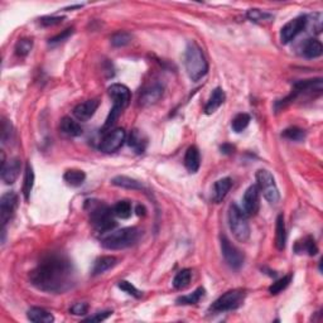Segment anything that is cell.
Returning a JSON list of instances; mask_svg holds the SVG:
<instances>
[{
  "label": "cell",
  "mask_w": 323,
  "mask_h": 323,
  "mask_svg": "<svg viewBox=\"0 0 323 323\" xmlns=\"http://www.w3.org/2000/svg\"><path fill=\"white\" fill-rule=\"evenodd\" d=\"M59 129L64 135H69V137H80L82 134V127H81L80 124L73 120V119L69 118V116L62 119L61 124H59Z\"/></svg>",
  "instance_id": "cell-23"
},
{
  "label": "cell",
  "mask_w": 323,
  "mask_h": 323,
  "mask_svg": "<svg viewBox=\"0 0 323 323\" xmlns=\"http://www.w3.org/2000/svg\"><path fill=\"white\" fill-rule=\"evenodd\" d=\"M249 124H250V115H248V114L245 113L238 114V115L232 119L231 127L235 133H241L243 130H245L246 127H248Z\"/></svg>",
  "instance_id": "cell-35"
},
{
  "label": "cell",
  "mask_w": 323,
  "mask_h": 323,
  "mask_svg": "<svg viewBox=\"0 0 323 323\" xmlns=\"http://www.w3.org/2000/svg\"><path fill=\"white\" fill-rule=\"evenodd\" d=\"M126 140V133L123 127H116V129L109 130V133L104 137V139L100 143V150L102 153H114L119 150L123 146Z\"/></svg>",
  "instance_id": "cell-10"
},
{
  "label": "cell",
  "mask_w": 323,
  "mask_h": 323,
  "mask_svg": "<svg viewBox=\"0 0 323 323\" xmlns=\"http://www.w3.org/2000/svg\"><path fill=\"white\" fill-rule=\"evenodd\" d=\"M113 314L111 311H105V312H99V313L94 314V316H90L89 318H85V322H101L105 321V319L109 318V317Z\"/></svg>",
  "instance_id": "cell-43"
},
{
  "label": "cell",
  "mask_w": 323,
  "mask_h": 323,
  "mask_svg": "<svg viewBox=\"0 0 323 323\" xmlns=\"http://www.w3.org/2000/svg\"><path fill=\"white\" fill-rule=\"evenodd\" d=\"M303 54L307 58H317L319 57L323 52V47H322V43L319 42L318 39H307L303 45Z\"/></svg>",
  "instance_id": "cell-25"
},
{
  "label": "cell",
  "mask_w": 323,
  "mask_h": 323,
  "mask_svg": "<svg viewBox=\"0 0 323 323\" xmlns=\"http://www.w3.org/2000/svg\"><path fill=\"white\" fill-rule=\"evenodd\" d=\"M137 215L138 216H145V213H146V210H145V207H144V206H142V205H138L137 206Z\"/></svg>",
  "instance_id": "cell-47"
},
{
  "label": "cell",
  "mask_w": 323,
  "mask_h": 323,
  "mask_svg": "<svg viewBox=\"0 0 323 323\" xmlns=\"http://www.w3.org/2000/svg\"><path fill=\"white\" fill-rule=\"evenodd\" d=\"M34 186V172H33V168L32 165L27 164L26 167V175H24V182H23V195L26 201L29 200L31 197V192L33 189Z\"/></svg>",
  "instance_id": "cell-29"
},
{
  "label": "cell",
  "mask_w": 323,
  "mask_h": 323,
  "mask_svg": "<svg viewBox=\"0 0 323 323\" xmlns=\"http://www.w3.org/2000/svg\"><path fill=\"white\" fill-rule=\"evenodd\" d=\"M2 142L3 144H7L8 142H10L13 137V126L12 123L8 120L3 121V126H2Z\"/></svg>",
  "instance_id": "cell-41"
},
{
  "label": "cell",
  "mask_w": 323,
  "mask_h": 323,
  "mask_svg": "<svg viewBox=\"0 0 323 323\" xmlns=\"http://www.w3.org/2000/svg\"><path fill=\"white\" fill-rule=\"evenodd\" d=\"M118 287L120 288L121 290H124V292L127 293L129 295H133V297H135V298H140V295H142V293H140L139 290L137 289V288H135L132 283H129V282H126V281L119 282Z\"/></svg>",
  "instance_id": "cell-40"
},
{
  "label": "cell",
  "mask_w": 323,
  "mask_h": 323,
  "mask_svg": "<svg viewBox=\"0 0 323 323\" xmlns=\"http://www.w3.org/2000/svg\"><path fill=\"white\" fill-rule=\"evenodd\" d=\"M246 17L249 20L254 23H264V21H271L274 19V15L268 12H263L260 9H250L246 13Z\"/></svg>",
  "instance_id": "cell-33"
},
{
  "label": "cell",
  "mask_w": 323,
  "mask_h": 323,
  "mask_svg": "<svg viewBox=\"0 0 323 323\" xmlns=\"http://www.w3.org/2000/svg\"><path fill=\"white\" fill-rule=\"evenodd\" d=\"M2 180L4 183L13 184L18 180L21 169V162L19 158H12L9 161H5L4 153H2Z\"/></svg>",
  "instance_id": "cell-14"
},
{
  "label": "cell",
  "mask_w": 323,
  "mask_h": 323,
  "mask_svg": "<svg viewBox=\"0 0 323 323\" xmlns=\"http://www.w3.org/2000/svg\"><path fill=\"white\" fill-rule=\"evenodd\" d=\"M114 215L119 219L126 220L132 216V203L127 202V201H119L113 208Z\"/></svg>",
  "instance_id": "cell-34"
},
{
  "label": "cell",
  "mask_w": 323,
  "mask_h": 323,
  "mask_svg": "<svg viewBox=\"0 0 323 323\" xmlns=\"http://www.w3.org/2000/svg\"><path fill=\"white\" fill-rule=\"evenodd\" d=\"M86 207L89 208L90 220L95 229L100 232H110L116 226V221L114 220L113 208L109 207L100 201H88Z\"/></svg>",
  "instance_id": "cell-4"
},
{
  "label": "cell",
  "mask_w": 323,
  "mask_h": 323,
  "mask_svg": "<svg viewBox=\"0 0 323 323\" xmlns=\"http://www.w3.org/2000/svg\"><path fill=\"white\" fill-rule=\"evenodd\" d=\"M18 206V195L15 192H7L2 196L0 200V222H2L3 230L5 225L10 221Z\"/></svg>",
  "instance_id": "cell-13"
},
{
  "label": "cell",
  "mask_w": 323,
  "mask_h": 323,
  "mask_svg": "<svg viewBox=\"0 0 323 323\" xmlns=\"http://www.w3.org/2000/svg\"><path fill=\"white\" fill-rule=\"evenodd\" d=\"M109 95H110L114 105L113 109L110 110L106 121H105L104 126H102V132H106L109 129L111 130V126L116 123L119 116L121 115V113L125 110L130 102V90L125 85H121V83H114V85H111L109 88Z\"/></svg>",
  "instance_id": "cell-3"
},
{
  "label": "cell",
  "mask_w": 323,
  "mask_h": 323,
  "mask_svg": "<svg viewBox=\"0 0 323 323\" xmlns=\"http://www.w3.org/2000/svg\"><path fill=\"white\" fill-rule=\"evenodd\" d=\"M244 212L246 216H255L259 212L260 207V191L256 184H251L246 189L243 198Z\"/></svg>",
  "instance_id": "cell-15"
},
{
  "label": "cell",
  "mask_w": 323,
  "mask_h": 323,
  "mask_svg": "<svg viewBox=\"0 0 323 323\" xmlns=\"http://www.w3.org/2000/svg\"><path fill=\"white\" fill-rule=\"evenodd\" d=\"M231 187H232L231 178L225 177V178H221V180L216 181L215 184H213L212 195H211V198H212L213 202L215 203L222 202V200L227 196V193H229V191L231 189Z\"/></svg>",
  "instance_id": "cell-18"
},
{
  "label": "cell",
  "mask_w": 323,
  "mask_h": 323,
  "mask_svg": "<svg viewBox=\"0 0 323 323\" xmlns=\"http://www.w3.org/2000/svg\"><path fill=\"white\" fill-rule=\"evenodd\" d=\"M63 180L67 182V184L72 187H80L83 184L86 180V175L83 170L80 169H69L63 176Z\"/></svg>",
  "instance_id": "cell-28"
},
{
  "label": "cell",
  "mask_w": 323,
  "mask_h": 323,
  "mask_svg": "<svg viewBox=\"0 0 323 323\" xmlns=\"http://www.w3.org/2000/svg\"><path fill=\"white\" fill-rule=\"evenodd\" d=\"M283 137L287 138L289 140H294V142H300V140L305 139L306 137V133L305 130L299 129L297 126H292V127H288L283 132Z\"/></svg>",
  "instance_id": "cell-39"
},
{
  "label": "cell",
  "mask_w": 323,
  "mask_h": 323,
  "mask_svg": "<svg viewBox=\"0 0 323 323\" xmlns=\"http://www.w3.org/2000/svg\"><path fill=\"white\" fill-rule=\"evenodd\" d=\"M233 150H235V148H233L231 144H224V145H221V152L224 154H232Z\"/></svg>",
  "instance_id": "cell-46"
},
{
  "label": "cell",
  "mask_w": 323,
  "mask_h": 323,
  "mask_svg": "<svg viewBox=\"0 0 323 323\" xmlns=\"http://www.w3.org/2000/svg\"><path fill=\"white\" fill-rule=\"evenodd\" d=\"M118 264V259L115 256H111V255H105V256L99 257V259L95 262L94 269H92V274L94 275H100V274H104L105 271L113 269L115 265Z\"/></svg>",
  "instance_id": "cell-22"
},
{
  "label": "cell",
  "mask_w": 323,
  "mask_h": 323,
  "mask_svg": "<svg viewBox=\"0 0 323 323\" xmlns=\"http://www.w3.org/2000/svg\"><path fill=\"white\" fill-rule=\"evenodd\" d=\"M27 317L31 322L34 323H51L54 321V317L51 312L46 309L39 308V307H32L27 312Z\"/></svg>",
  "instance_id": "cell-21"
},
{
  "label": "cell",
  "mask_w": 323,
  "mask_h": 323,
  "mask_svg": "<svg viewBox=\"0 0 323 323\" xmlns=\"http://www.w3.org/2000/svg\"><path fill=\"white\" fill-rule=\"evenodd\" d=\"M127 144H129L130 148L134 149L137 153H143L145 150L146 146V138L144 137V134L139 130H133L130 133L129 138H127Z\"/></svg>",
  "instance_id": "cell-24"
},
{
  "label": "cell",
  "mask_w": 323,
  "mask_h": 323,
  "mask_svg": "<svg viewBox=\"0 0 323 323\" xmlns=\"http://www.w3.org/2000/svg\"><path fill=\"white\" fill-rule=\"evenodd\" d=\"M89 311L88 303H75L71 308H70V313L75 314V316H85Z\"/></svg>",
  "instance_id": "cell-42"
},
{
  "label": "cell",
  "mask_w": 323,
  "mask_h": 323,
  "mask_svg": "<svg viewBox=\"0 0 323 323\" xmlns=\"http://www.w3.org/2000/svg\"><path fill=\"white\" fill-rule=\"evenodd\" d=\"M245 290L243 289H232L222 294L219 299L215 300L212 306H211V311L212 312H227L238 309L239 307L244 303L245 299Z\"/></svg>",
  "instance_id": "cell-9"
},
{
  "label": "cell",
  "mask_w": 323,
  "mask_h": 323,
  "mask_svg": "<svg viewBox=\"0 0 323 323\" xmlns=\"http://www.w3.org/2000/svg\"><path fill=\"white\" fill-rule=\"evenodd\" d=\"M206 290L203 288H197L193 293L191 294L183 295V297H180L177 299L178 305H183V306H191V305H197L203 297H205Z\"/></svg>",
  "instance_id": "cell-31"
},
{
  "label": "cell",
  "mask_w": 323,
  "mask_h": 323,
  "mask_svg": "<svg viewBox=\"0 0 323 323\" xmlns=\"http://www.w3.org/2000/svg\"><path fill=\"white\" fill-rule=\"evenodd\" d=\"M99 105H100L99 100H96V99L86 100V101L81 102V104H78L77 106L73 109V115L76 116L77 120L88 121L95 115V113H96Z\"/></svg>",
  "instance_id": "cell-16"
},
{
  "label": "cell",
  "mask_w": 323,
  "mask_h": 323,
  "mask_svg": "<svg viewBox=\"0 0 323 323\" xmlns=\"http://www.w3.org/2000/svg\"><path fill=\"white\" fill-rule=\"evenodd\" d=\"M295 251L297 252H307L308 255L313 256L318 252L316 243L312 238H305L302 241H298L297 245H295Z\"/></svg>",
  "instance_id": "cell-32"
},
{
  "label": "cell",
  "mask_w": 323,
  "mask_h": 323,
  "mask_svg": "<svg viewBox=\"0 0 323 323\" xmlns=\"http://www.w3.org/2000/svg\"><path fill=\"white\" fill-rule=\"evenodd\" d=\"M275 245L279 250H283L286 248L287 243V232L286 224H284V216L279 215L276 217V226H275Z\"/></svg>",
  "instance_id": "cell-26"
},
{
  "label": "cell",
  "mask_w": 323,
  "mask_h": 323,
  "mask_svg": "<svg viewBox=\"0 0 323 323\" xmlns=\"http://www.w3.org/2000/svg\"><path fill=\"white\" fill-rule=\"evenodd\" d=\"M163 96V88L159 83H154V85L148 86L144 89L139 97V104L142 106H150L158 102Z\"/></svg>",
  "instance_id": "cell-17"
},
{
  "label": "cell",
  "mask_w": 323,
  "mask_h": 323,
  "mask_svg": "<svg viewBox=\"0 0 323 323\" xmlns=\"http://www.w3.org/2000/svg\"><path fill=\"white\" fill-rule=\"evenodd\" d=\"M32 47H33V40L31 38H21L15 45V53L19 57H24L31 52Z\"/></svg>",
  "instance_id": "cell-37"
},
{
  "label": "cell",
  "mask_w": 323,
  "mask_h": 323,
  "mask_svg": "<svg viewBox=\"0 0 323 323\" xmlns=\"http://www.w3.org/2000/svg\"><path fill=\"white\" fill-rule=\"evenodd\" d=\"M307 24H308V18L306 15H300V17H297L288 21L281 31V42L283 45L292 42L298 34L305 31Z\"/></svg>",
  "instance_id": "cell-12"
},
{
  "label": "cell",
  "mask_w": 323,
  "mask_h": 323,
  "mask_svg": "<svg viewBox=\"0 0 323 323\" xmlns=\"http://www.w3.org/2000/svg\"><path fill=\"white\" fill-rule=\"evenodd\" d=\"M322 92V80L321 78H316V80H305V81H298L293 86L292 94L289 96H287L286 99H283L282 101L276 102V109H284L287 105H289L290 102L294 101L298 96H302V95L307 94H321Z\"/></svg>",
  "instance_id": "cell-7"
},
{
  "label": "cell",
  "mask_w": 323,
  "mask_h": 323,
  "mask_svg": "<svg viewBox=\"0 0 323 323\" xmlns=\"http://www.w3.org/2000/svg\"><path fill=\"white\" fill-rule=\"evenodd\" d=\"M221 251L225 262L232 269H240L244 264V254L225 235H221Z\"/></svg>",
  "instance_id": "cell-11"
},
{
  "label": "cell",
  "mask_w": 323,
  "mask_h": 323,
  "mask_svg": "<svg viewBox=\"0 0 323 323\" xmlns=\"http://www.w3.org/2000/svg\"><path fill=\"white\" fill-rule=\"evenodd\" d=\"M133 37L132 34L127 33V32L125 31H120V32H116L115 34H113L111 36V45L114 46V47H125V46L129 45L130 42H132Z\"/></svg>",
  "instance_id": "cell-36"
},
{
  "label": "cell",
  "mask_w": 323,
  "mask_h": 323,
  "mask_svg": "<svg viewBox=\"0 0 323 323\" xmlns=\"http://www.w3.org/2000/svg\"><path fill=\"white\" fill-rule=\"evenodd\" d=\"M111 183L116 187H121V188L126 189H134V191H142L144 188L143 184L139 181L133 180L130 177H125V176H118V177L113 178Z\"/></svg>",
  "instance_id": "cell-27"
},
{
  "label": "cell",
  "mask_w": 323,
  "mask_h": 323,
  "mask_svg": "<svg viewBox=\"0 0 323 323\" xmlns=\"http://www.w3.org/2000/svg\"><path fill=\"white\" fill-rule=\"evenodd\" d=\"M191 278H192V271L189 269H183L181 271H178L176 274L175 279H173V287L176 289L182 290L184 288H187L191 283Z\"/></svg>",
  "instance_id": "cell-30"
},
{
  "label": "cell",
  "mask_w": 323,
  "mask_h": 323,
  "mask_svg": "<svg viewBox=\"0 0 323 323\" xmlns=\"http://www.w3.org/2000/svg\"><path fill=\"white\" fill-rule=\"evenodd\" d=\"M63 19H64L63 17H45L40 19V23L46 27H52V26H56V24L62 23Z\"/></svg>",
  "instance_id": "cell-45"
},
{
  "label": "cell",
  "mask_w": 323,
  "mask_h": 323,
  "mask_svg": "<svg viewBox=\"0 0 323 323\" xmlns=\"http://www.w3.org/2000/svg\"><path fill=\"white\" fill-rule=\"evenodd\" d=\"M184 165L189 173H196L200 169L201 156L197 146L192 145L187 149L186 156H184Z\"/></svg>",
  "instance_id": "cell-19"
},
{
  "label": "cell",
  "mask_w": 323,
  "mask_h": 323,
  "mask_svg": "<svg viewBox=\"0 0 323 323\" xmlns=\"http://www.w3.org/2000/svg\"><path fill=\"white\" fill-rule=\"evenodd\" d=\"M139 230L137 227H124V229L110 231L101 239V245L109 250H121L134 245L139 239Z\"/></svg>",
  "instance_id": "cell-5"
},
{
  "label": "cell",
  "mask_w": 323,
  "mask_h": 323,
  "mask_svg": "<svg viewBox=\"0 0 323 323\" xmlns=\"http://www.w3.org/2000/svg\"><path fill=\"white\" fill-rule=\"evenodd\" d=\"M184 67H186L187 75L192 81L201 80L208 72L207 59L197 43L189 42L187 45L186 52H184Z\"/></svg>",
  "instance_id": "cell-2"
},
{
  "label": "cell",
  "mask_w": 323,
  "mask_h": 323,
  "mask_svg": "<svg viewBox=\"0 0 323 323\" xmlns=\"http://www.w3.org/2000/svg\"><path fill=\"white\" fill-rule=\"evenodd\" d=\"M227 219H229L230 230L236 240L240 243H246L250 239V226H249L245 212L238 205L232 203L229 207Z\"/></svg>",
  "instance_id": "cell-6"
},
{
  "label": "cell",
  "mask_w": 323,
  "mask_h": 323,
  "mask_svg": "<svg viewBox=\"0 0 323 323\" xmlns=\"http://www.w3.org/2000/svg\"><path fill=\"white\" fill-rule=\"evenodd\" d=\"M290 282H292V274H288V275H284L283 278L278 279L275 283H273L269 287L270 294H278V293L283 292V290L289 286Z\"/></svg>",
  "instance_id": "cell-38"
},
{
  "label": "cell",
  "mask_w": 323,
  "mask_h": 323,
  "mask_svg": "<svg viewBox=\"0 0 323 323\" xmlns=\"http://www.w3.org/2000/svg\"><path fill=\"white\" fill-rule=\"evenodd\" d=\"M29 281L42 292L59 294L73 287L76 271L69 257L62 254H50L31 271Z\"/></svg>",
  "instance_id": "cell-1"
},
{
  "label": "cell",
  "mask_w": 323,
  "mask_h": 323,
  "mask_svg": "<svg viewBox=\"0 0 323 323\" xmlns=\"http://www.w3.org/2000/svg\"><path fill=\"white\" fill-rule=\"evenodd\" d=\"M225 99H226V95H225L224 90H222L221 88H216L215 90L212 91V94H211L207 104H206L205 113L207 114V115H211V114L215 113L217 109L224 104Z\"/></svg>",
  "instance_id": "cell-20"
},
{
  "label": "cell",
  "mask_w": 323,
  "mask_h": 323,
  "mask_svg": "<svg viewBox=\"0 0 323 323\" xmlns=\"http://www.w3.org/2000/svg\"><path fill=\"white\" fill-rule=\"evenodd\" d=\"M256 186L260 192H263V196L271 205H276L281 200L278 186L275 183V178L269 170L259 169L256 172Z\"/></svg>",
  "instance_id": "cell-8"
},
{
  "label": "cell",
  "mask_w": 323,
  "mask_h": 323,
  "mask_svg": "<svg viewBox=\"0 0 323 323\" xmlns=\"http://www.w3.org/2000/svg\"><path fill=\"white\" fill-rule=\"evenodd\" d=\"M72 33H73V28L66 29V31H63L62 33L57 34L56 37H53L52 39H50V43L51 45H56V43L63 42V40H66L70 36H72Z\"/></svg>",
  "instance_id": "cell-44"
}]
</instances>
